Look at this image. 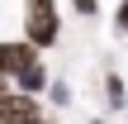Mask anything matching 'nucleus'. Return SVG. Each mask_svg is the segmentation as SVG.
<instances>
[{
    "label": "nucleus",
    "instance_id": "20e7f679",
    "mask_svg": "<svg viewBox=\"0 0 128 124\" xmlns=\"http://www.w3.org/2000/svg\"><path fill=\"white\" fill-rule=\"evenodd\" d=\"M48 81H52V76H48V67H43V57H38L33 67H24V72L14 76V86H19V91H28V96H38V91H48Z\"/></svg>",
    "mask_w": 128,
    "mask_h": 124
},
{
    "label": "nucleus",
    "instance_id": "f03ea898",
    "mask_svg": "<svg viewBox=\"0 0 128 124\" xmlns=\"http://www.w3.org/2000/svg\"><path fill=\"white\" fill-rule=\"evenodd\" d=\"M38 115H43L38 96H28V91H19V86H5V91H0V124H33Z\"/></svg>",
    "mask_w": 128,
    "mask_h": 124
},
{
    "label": "nucleus",
    "instance_id": "39448f33",
    "mask_svg": "<svg viewBox=\"0 0 128 124\" xmlns=\"http://www.w3.org/2000/svg\"><path fill=\"white\" fill-rule=\"evenodd\" d=\"M104 100H109V110H128V86L119 72H109L104 76Z\"/></svg>",
    "mask_w": 128,
    "mask_h": 124
},
{
    "label": "nucleus",
    "instance_id": "7ed1b4c3",
    "mask_svg": "<svg viewBox=\"0 0 128 124\" xmlns=\"http://www.w3.org/2000/svg\"><path fill=\"white\" fill-rule=\"evenodd\" d=\"M38 62V43H28V38H0V72L14 81L24 67H33Z\"/></svg>",
    "mask_w": 128,
    "mask_h": 124
},
{
    "label": "nucleus",
    "instance_id": "423d86ee",
    "mask_svg": "<svg viewBox=\"0 0 128 124\" xmlns=\"http://www.w3.org/2000/svg\"><path fill=\"white\" fill-rule=\"evenodd\" d=\"M48 100H52L57 110H66V105H71V86H66V81H48Z\"/></svg>",
    "mask_w": 128,
    "mask_h": 124
},
{
    "label": "nucleus",
    "instance_id": "6e6552de",
    "mask_svg": "<svg viewBox=\"0 0 128 124\" xmlns=\"http://www.w3.org/2000/svg\"><path fill=\"white\" fill-rule=\"evenodd\" d=\"M114 29L128 33V0H119V10H114Z\"/></svg>",
    "mask_w": 128,
    "mask_h": 124
},
{
    "label": "nucleus",
    "instance_id": "0eeeda50",
    "mask_svg": "<svg viewBox=\"0 0 128 124\" xmlns=\"http://www.w3.org/2000/svg\"><path fill=\"white\" fill-rule=\"evenodd\" d=\"M71 5H76V14H86V19L100 14V0H71Z\"/></svg>",
    "mask_w": 128,
    "mask_h": 124
},
{
    "label": "nucleus",
    "instance_id": "f257e3e1",
    "mask_svg": "<svg viewBox=\"0 0 128 124\" xmlns=\"http://www.w3.org/2000/svg\"><path fill=\"white\" fill-rule=\"evenodd\" d=\"M24 38L38 48H52L62 38V14L57 0H24Z\"/></svg>",
    "mask_w": 128,
    "mask_h": 124
},
{
    "label": "nucleus",
    "instance_id": "1a4fd4ad",
    "mask_svg": "<svg viewBox=\"0 0 128 124\" xmlns=\"http://www.w3.org/2000/svg\"><path fill=\"white\" fill-rule=\"evenodd\" d=\"M90 124H104V119H90Z\"/></svg>",
    "mask_w": 128,
    "mask_h": 124
}]
</instances>
